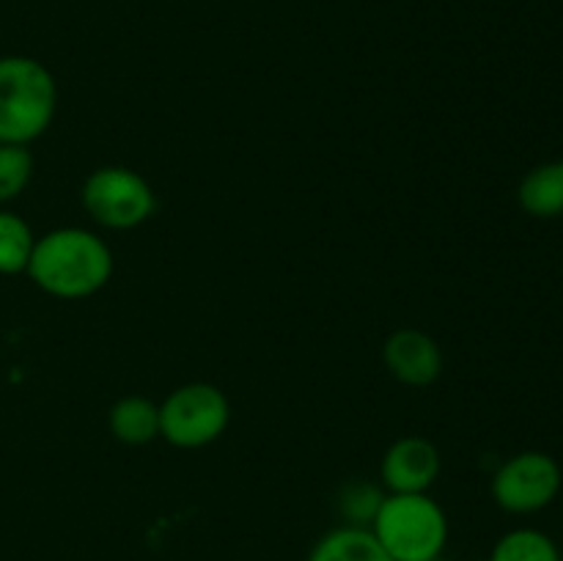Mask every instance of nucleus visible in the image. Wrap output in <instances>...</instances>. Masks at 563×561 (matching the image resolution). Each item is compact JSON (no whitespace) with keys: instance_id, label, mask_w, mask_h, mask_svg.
<instances>
[{"instance_id":"1","label":"nucleus","mask_w":563,"mask_h":561,"mask_svg":"<svg viewBox=\"0 0 563 561\" xmlns=\"http://www.w3.org/2000/svg\"><path fill=\"white\" fill-rule=\"evenodd\" d=\"M25 273L47 295L80 300L108 284L113 275V253L102 237L69 226L38 237Z\"/></svg>"},{"instance_id":"2","label":"nucleus","mask_w":563,"mask_h":561,"mask_svg":"<svg viewBox=\"0 0 563 561\" xmlns=\"http://www.w3.org/2000/svg\"><path fill=\"white\" fill-rule=\"evenodd\" d=\"M58 86L44 64L27 55L0 58V143L27 146L53 124Z\"/></svg>"},{"instance_id":"3","label":"nucleus","mask_w":563,"mask_h":561,"mask_svg":"<svg viewBox=\"0 0 563 561\" xmlns=\"http://www.w3.org/2000/svg\"><path fill=\"white\" fill-rule=\"evenodd\" d=\"M372 534L394 561H429L443 553L449 520L427 493H390L379 504Z\"/></svg>"},{"instance_id":"4","label":"nucleus","mask_w":563,"mask_h":561,"mask_svg":"<svg viewBox=\"0 0 563 561\" xmlns=\"http://www.w3.org/2000/svg\"><path fill=\"white\" fill-rule=\"evenodd\" d=\"M82 207L104 229H135L157 209L152 185L137 170L124 165L97 168L82 185Z\"/></svg>"},{"instance_id":"5","label":"nucleus","mask_w":563,"mask_h":561,"mask_svg":"<svg viewBox=\"0 0 563 561\" xmlns=\"http://www.w3.org/2000/svg\"><path fill=\"white\" fill-rule=\"evenodd\" d=\"M229 399L209 383H187L159 405V435L179 449H201L225 432Z\"/></svg>"},{"instance_id":"6","label":"nucleus","mask_w":563,"mask_h":561,"mask_svg":"<svg viewBox=\"0 0 563 561\" xmlns=\"http://www.w3.org/2000/svg\"><path fill=\"white\" fill-rule=\"evenodd\" d=\"M561 465L544 451H522L506 460L493 479V498L511 515H531L555 501Z\"/></svg>"},{"instance_id":"7","label":"nucleus","mask_w":563,"mask_h":561,"mask_svg":"<svg viewBox=\"0 0 563 561\" xmlns=\"http://www.w3.org/2000/svg\"><path fill=\"white\" fill-rule=\"evenodd\" d=\"M440 473V451L427 438H401L385 451L379 479L390 493H427Z\"/></svg>"},{"instance_id":"8","label":"nucleus","mask_w":563,"mask_h":561,"mask_svg":"<svg viewBox=\"0 0 563 561\" xmlns=\"http://www.w3.org/2000/svg\"><path fill=\"white\" fill-rule=\"evenodd\" d=\"M383 361L399 383L416 385V388L432 385L443 372V355H440L438 341L412 328L396 330L385 341Z\"/></svg>"},{"instance_id":"9","label":"nucleus","mask_w":563,"mask_h":561,"mask_svg":"<svg viewBox=\"0 0 563 561\" xmlns=\"http://www.w3.org/2000/svg\"><path fill=\"white\" fill-rule=\"evenodd\" d=\"M517 198L531 218L548 220L563 215V160L542 163L528 170L526 179L520 182Z\"/></svg>"},{"instance_id":"10","label":"nucleus","mask_w":563,"mask_h":561,"mask_svg":"<svg viewBox=\"0 0 563 561\" xmlns=\"http://www.w3.org/2000/svg\"><path fill=\"white\" fill-rule=\"evenodd\" d=\"M308 561H394L388 550L379 544L372 528L344 526L324 534L311 550Z\"/></svg>"},{"instance_id":"11","label":"nucleus","mask_w":563,"mask_h":561,"mask_svg":"<svg viewBox=\"0 0 563 561\" xmlns=\"http://www.w3.org/2000/svg\"><path fill=\"white\" fill-rule=\"evenodd\" d=\"M110 432L126 446L152 443L159 438V405L146 396H124L110 410Z\"/></svg>"},{"instance_id":"12","label":"nucleus","mask_w":563,"mask_h":561,"mask_svg":"<svg viewBox=\"0 0 563 561\" xmlns=\"http://www.w3.org/2000/svg\"><path fill=\"white\" fill-rule=\"evenodd\" d=\"M33 245H36V237L31 226L20 215L3 209L0 212V275L25 273Z\"/></svg>"},{"instance_id":"13","label":"nucleus","mask_w":563,"mask_h":561,"mask_svg":"<svg viewBox=\"0 0 563 561\" xmlns=\"http://www.w3.org/2000/svg\"><path fill=\"white\" fill-rule=\"evenodd\" d=\"M489 561H561L559 548L537 528H517L495 544Z\"/></svg>"},{"instance_id":"14","label":"nucleus","mask_w":563,"mask_h":561,"mask_svg":"<svg viewBox=\"0 0 563 561\" xmlns=\"http://www.w3.org/2000/svg\"><path fill=\"white\" fill-rule=\"evenodd\" d=\"M33 176V154L27 146L0 143V204L20 196Z\"/></svg>"},{"instance_id":"15","label":"nucleus","mask_w":563,"mask_h":561,"mask_svg":"<svg viewBox=\"0 0 563 561\" xmlns=\"http://www.w3.org/2000/svg\"><path fill=\"white\" fill-rule=\"evenodd\" d=\"M385 493H379L372 484H352L346 487V493L341 495V515L346 517V526L368 528L377 517L379 504H383Z\"/></svg>"},{"instance_id":"16","label":"nucleus","mask_w":563,"mask_h":561,"mask_svg":"<svg viewBox=\"0 0 563 561\" xmlns=\"http://www.w3.org/2000/svg\"><path fill=\"white\" fill-rule=\"evenodd\" d=\"M429 561H443V559H440V556H438V559H429Z\"/></svg>"}]
</instances>
